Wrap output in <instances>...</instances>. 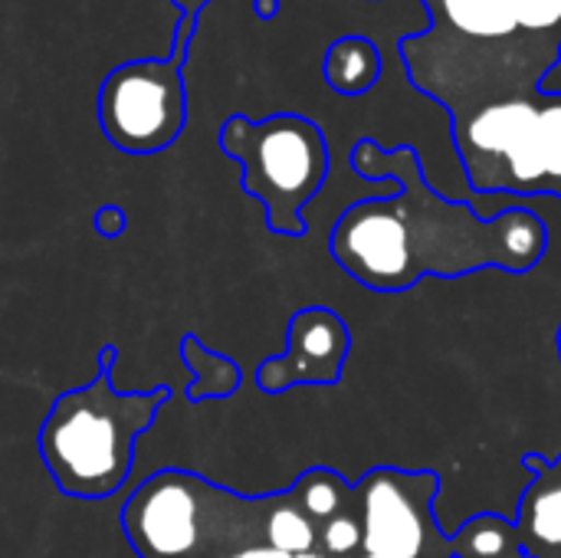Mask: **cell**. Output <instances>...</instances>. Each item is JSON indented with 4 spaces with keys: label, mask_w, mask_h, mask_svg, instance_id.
Returning a JSON list of instances; mask_svg holds the SVG:
<instances>
[{
    "label": "cell",
    "mask_w": 561,
    "mask_h": 558,
    "mask_svg": "<svg viewBox=\"0 0 561 558\" xmlns=\"http://www.w3.org/2000/svg\"><path fill=\"white\" fill-rule=\"evenodd\" d=\"M181 358L191 372V388H187V401L201 405V401H224L240 388V365L207 345H201L197 335H184L181 339Z\"/></svg>",
    "instance_id": "cell-11"
},
{
    "label": "cell",
    "mask_w": 561,
    "mask_h": 558,
    "mask_svg": "<svg viewBox=\"0 0 561 558\" xmlns=\"http://www.w3.org/2000/svg\"><path fill=\"white\" fill-rule=\"evenodd\" d=\"M115 345L99 352L89 385L59 395L39 428L36 447L59 493L85 503L115 497L135 467V444L168 405V388L118 391L112 385Z\"/></svg>",
    "instance_id": "cell-3"
},
{
    "label": "cell",
    "mask_w": 561,
    "mask_h": 558,
    "mask_svg": "<svg viewBox=\"0 0 561 558\" xmlns=\"http://www.w3.org/2000/svg\"><path fill=\"white\" fill-rule=\"evenodd\" d=\"M352 168L365 181H391L394 194L365 197L342 210L329 250L365 289L398 296L421 280H460L483 270L533 273L549 253V227L529 207L480 217L467 201H450L424 178L411 145L381 148L362 138Z\"/></svg>",
    "instance_id": "cell-2"
},
{
    "label": "cell",
    "mask_w": 561,
    "mask_h": 558,
    "mask_svg": "<svg viewBox=\"0 0 561 558\" xmlns=\"http://www.w3.org/2000/svg\"><path fill=\"white\" fill-rule=\"evenodd\" d=\"M102 135L125 155H158L187 125L184 53L115 66L95 99Z\"/></svg>",
    "instance_id": "cell-6"
},
{
    "label": "cell",
    "mask_w": 561,
    "mask_h": 558,
    "mask_svg": "<svg viewBox=\"0 0 561 558\" xmlns=\"http://www.w3.org/2000/svg\"><path fill=\"white\" fill-rule=\"evenodd\" d=\"M95 234L99 237H105V240H115V237H122L125 234V227H128V217H125V210L118 207V204H105V207H99L95 210Z\"/></svg>",
    "instance_id": "cell-14"
},
{
    "label": "cell",
    "mask_w": 561,
    "mask_h": 558,
    "mask_svg": "<svg viewBox=\"0 0 561 558\" xmlns=\"http://www.w3.org/2000/svg\"><path fill=\"white\" fill-rule=\"evenodd\" d=\"M408 79L450 115L477 194L561 201V92L546 89L561 46L421 30L398 43Z\"/></svg>",
    "instance_id": "cell-1"
},
{
    "label": "cell",
    "mask_w": 561,
    "mask_h": 558,
    "mask_svg": "<svg viewBox=\"0 0 561 558\" xmlns=\"http://www.w3.org/2000/svg\"><path fill=\"white\" fill-rule=\"evenodd\" d=\"M352 352L345 319L329 306H306L286 326V349L256 365V388L283 395L299 385H339Z\"/></svg>",
    "instance_id": "cell-7"
},
{
    "label": "cell",
    "mask_w": 561,
    "mask_h": 558,
    "mask_svg": "<svg viewBox=\"0 0 561 558\" xmlns=\"http://www.w3.org/2000/svg\"><path fill=\"white\" fill-rule=\"evenodd\" d=\"M355 558H394V556H375V553H365V549H362ZM431 558H454V553H440V556H431Z\"/></svg>",
    "instance_id": "cell-17"
},
{
    "label": "cell",
    "mask_w": 561,
    "mask_h": 558,
    "mask_svg": "<svg viewBox=\"0 0 561 558\" xmlns=\"http://www.w3.org/2000/svg\"><path fill=\"white\" fill-rule=\"evenodd\" d=\"M556 352H559V362H561V322H559V332H556Z\"/></svg>",
    "instance_id": "cell-19"
},
{
    "label": "cell",
    "mask_w": 561,
    "mask_h": 558,
    "mask_svg": "<svg viewBox=\"0 0 561 558\" xmlns=\"http://www.w3.org/2000/svg\"><path fill=\"white\" fill-rule=\"evenodd\" d=\"M224 558H293V556H283V553H276V549H270V546H250V549H240V553H233V556H224Z\"/></svg>",
    "instance_id": "cell-15"
},
{
    "label": "cell",
    "mask_w": 561,
    "mask_h": 558,
    "mask_svg": "<svg viewBox=\"0 0 561 558\" xmlns=\"http://www.w3.org/2000/svg\"><path fill=\"white\" fill-rule=\"evenodd\" d=\"M181 3V10H184V16H191V20H197V10H194V0H178ZM201 3V0H197Z\"/></svg>",
    "instance_id": "cell-16"
},
{
    "label": "cell",
    "mask_w": 561,
    "mask_h": 558,
    "mask_svg": "<svg viewBox=\"0 0 561 558\" xmlns=\"http://www.w3.org/2000/svg\"><path fill=\"white\" fill-rule=\"evenodd\" d=\"M454 558H526L513 520L500 513L470 516L457 536H450Z\"/></svg>",
    "instance_id": "cell-13"
},
{
    "label": "cell",
    "mask_w": 561,
    "mask_h": 558,
    "mask_svg": "<svg viewBox=\"0 0 561 558\" xmlns=\"http://www.w3.org/2000/svg\"><path fill=\"white\" fill-rule=\"evenodd\" d=\"M293 558H329L322 549H312V553H302V556H293Z\"/></svg>",
    "instance_id": "cell-18"
},
{
    "label": "cell",
    "mask_w": 561,
    "mask_h": 558,
    "mask_svg": "<svg viewBox=\"0 0 561 558\" xmlns=\"http://www.w3.org/2000/svg\"><path fill=\"white\" fill-rule=\"evenodd\" d=\"M220 151L240 164V187L263 204L276 237H306V204L322 191L332 158L322 128L296 112L270 118L230 115L220 125Z\"/></svg>",
    "instance_id": "cell-5"
},
{
    "label": "cell",
    "mask_w": 561,
    "mask_h": 558,
    "mask_svg": "<svg viewBox=\"0 0 561 558\" xmlns=\"http://www.w3.org/2000/svg\"><path fill=\"white\" fill-rule=\"evenodd\" d=\"M381 49L368 36H339L322 59V76L339 95H365L381 79Z\"/></svg>",
    "instance_id": "cell-10"
},
{
    "label": "cell",
    "mask_w": 561,
    "mask_h": 558,
    "mask_svg": "<svg viewBox=\"0 0 561 558\" xmlns=\"http://www.w3.org/2000/svg\"><path fill=\"white\" fill-rule=\"evenodd\" d=\"M270 497H237L187 470L148 477L122 510L138 558H224L263 543Z\"/></svg>",
    "instance_id": "cell-4"
},
{
    "label": "cell",
    "mask_w": 561,
    "mask_h": 558,
    "mask_svg": "<svg viewBox=\"0 0 561 558\" xmlns=\"http://www.w3.org/2000/svg\"><path fill=\"white\" fill-rule=\"evenodd\" d=\"M431 26L463 39H546L561 46V0H421Z\"/></svg>",
    "instance_id": "cell-8"
},
{
    "label": "cell",
    "mask_w": 561,
    "mask_h": 558,
    "mask_svg": "<svg viewBox=\"0 0 561 558\" xmlns=\"http://www.w3.org/2000/svg\"><path fill=\"white\" fill-rule=\"evenodd\" d=\"M263 546L283 556H302L319 549V523L306 516L289 490L270 493V506L263 516Z\"/></svg>",
    "instance_id": "cell-12"
},
{
    "label": "cell",
    "mask_w": 561,
    "mask_h": 558,
    "mask_svg": "<svg viewBox=\"0 0 561 558\" xmlns=\"http://www.w3.org/2000/svg\"><path fill=\"white\" fill-rule=\"evenodd\" d=\"M529 487L516 506V536L526 558H561V457L523 454Z\"/></svg>",
    "instance_id": "cell-9"
}]
</instances>
